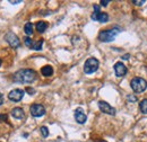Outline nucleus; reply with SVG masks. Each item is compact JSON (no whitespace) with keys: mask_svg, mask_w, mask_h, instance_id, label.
Returning <instances> with one entry per match:
<instances>
[{"mask_svg":"<svg viewBox=\"0 0 147 142\" xmlns=\"http://www.w3.org/2000/svg\"><path fill=\"white\" fill-rule=\"evenodd\" d=\"M13 79L20 84H31L36 79V72L32 69H22L14 74Z\"/></svg>","mask_w":147,"mask_h":142,"instance_id":"1","label":"nucleus"},{"mask_svg":"<svg viewBox=\"0 0 147 142\" xmlns=\"http://www.w3.org/2000/svg\"><path fill=\"white\" fill-rule=\"evenodd\" d=\"M120 28L118 27H114V28H110V29H104V31H101L100 34H98V40L101 42H104V43H109L112 42L115 36L120 33Z\"/></svg>","mask_w":147,"mask_h":142,"instance_id":"2","label":"nucleus"},{"mask_svg":"<svg viewBox=\"0 0 147 142\" xmlns=\"http://www.w3.org/2000/svg\"><path fill=\"white\" fill-rule=\"evenodd\" d=\"M130 86H131V89H132L135 92H143V91H145L147 88V81L144 78L136 77V78H134V79L131 80Z\"/></svg>","mask_w":147,"mask_h":142,"instance_id":"3","label":"nucleus"},{"mask_svg":"<svg viewBox=\"0 0 147 142\" xmlns=\"http://www.w3.org/2000/svg\"><path fill=\"white\" fill-rule=\"evenodd\" d=\"M98 60L95 59V58H90L85 61V64H84V72L87 73V74H92L95 71L98 69Z\"/></svg>","mask_w":147,"mask_h":142,"instance_id":"4","label":"nucleus"},{"mask_svg":"<svg viewBox=\"0 0 147 142\" xmlns=\"http://www.w3.org/2000/svg\"><path fill=\"white\" fill-rule=\"evenodd\" d=\"M5 40H6L7 43H8L11 48H14V49L20 46V41H19L18 36L16 35L15 33H13V32H8V33L5 35Z\"/></svg>","mask_w":147,"mask_h":142,"instance_id":"5","label":"nucleus"},{"mask_svg":"<svg viewBox=\"0 0 147 142\" xmlns=\"http://www.w3.org/2000/svg\"><path fill=\"white\" fill-rule=\"evenodd\" d=\"M30 112L33 117H41L45 114V108L41 104H33L30 107Z\"/></svg>","mask_w":147,"mask_h":142,"instance_id":"6","label":"nucleus"},{"mask_svg":"<svg viewBox=\"0 0 147 142\" xmlns=\"http://www.w3.org/2000/svg\"><path fill=\"white\" fill-rule=\"evenodd\" d=\"M98 108H100V111L102 113H105V114H109V115H115V113H117L115 108L112 107L109 103H107L104 100H100L98 102Z\"/></svg>","mask_w":147,"mask_h":142,"instance_id":"7","label":"nucleus"},{"mask_svg":"<svg viewBox=\"0 0 147 142\" xmlns=\"http://www.w3.org/2000/svg\"><path fill=\"white\" fill-rule=\"evenodd\" d=\"M25 95V91L23 89H13L9 94H8V98L11 102H20L23 99Z\"/></svg>","mask_w":147,"mask_h":142,"instance_id":"8","label":"nucleus"},{"mask_svg":"<svg viewBox=\"0 0 147 142\" xmlns=\"http://www.w3.org/2000/svg\"><path fill=\"white\" fill-rule=\"evenodd\" d=\"M114 72H115V76L117 77H119V78H121V77H123V76H126L127 74V67L122 63V62H117L115 64H114Z\"/></svg>","mask_w":147,"mask_h":142,"instance_id":"9","label":"nucleus"},{"mask_svg":"<svg viewBox=\"0 0 147 142\" xmlns=\"http://www.w3.org/2000/svg\"><path fill=\"white\" fill-rule=\"evenodd\" d=\"M74 116H75V120H76V122L77 123H79V124H84L85 122H86V120H87V116H86V114L84 113V111H83V108H77L76 111H75V114H74Z\"/></svg>","mask_w":147,"mask_h":142,"instance_id":"10","label":"nucleus"},{"mask_svg":"<svg viewBox=\"0 0 147 142\" xmlns=\"http://www.w3.org/2000/svg\"><path fill=\"white\" fill-rule=\"evenodd\" d=\"M91 18L93 20H96V21H100V23H107L109 20V15L107 13L97 11V13H93Z\"/></svg>","mask_w":147,"mask_h":142,"instance_id":"11","label":"nucleus"},{"mask_svg":"<svg viewBox=\"0 0 147 142\" xmlns=\"http://www.w3.org/2000/svg\"><path fill=\"white\" fill-rule=\"evenodd\" d=\"M11 116H13L14 119L22 120V119L25 117V113H24L23 108H20V107H15V108H13V111H11Z\"/></svg>","mask_w":147,"mask_h":142,"instance_id":"12","label":"nucleus"},{"mask_svg":"<svg viewBox=\"0 0 147 142\" xmlns=\"http://www.w3.org/2000/svg\"><path fill=\"white\" fill-rule=\"evenodd\" d=\"M41 73L44 76V77H50L52 76L53 73V68L51 66H44L42 69H41Z\"/></svg>","mask_w":147,"mask_h":142,"instance_id":"13","label":"nucleus"},{"mask_svg":"<svg viewBox=\"0 0 147 142\" xmlns=\"http://www.w3.org/2000/svg\"><path fill=\"white\" fill-rule=\"evenodd\" d=\"M35 27H36V31L38 33H44L47 31V28H48V23H45V21H37Z\"/></svg>","mask_w":147,"mask_h":142,"instance_id":"14","label":"nucleus"},{"mask_svg":"<svg viewBox=\"0 0 147 142\" xmlns=\"http://www.w3.org/2000/svg\"><path fill=\"white\" fill-rule=\"evenodd\" d=\"M24 32H25L26 35L30 37V36L33 34V24L32 23H26L24 25Z\"/></svg>","mask_w":147,"mask_h":142,"instance_id":"15","label":"nucleus"},{"mask_svg":"<svg viewBox=\"0 0 147 142\" xmlns=\"http://www.w3.org/2000/svg\"><path fill=\"white\" fill-rule=\"evenodd\" d=\"M43 46V40H38V41H35L33 43V46H32V50H35V51H40Z\"/></svg>","mask_w":147,"mask_h":142,"instance_id":"16","label":"nucleus"},{"mask_svg":"<svg viewBox=\"0 0 147 142\" xmlns=\"http://www.w3.org/2000/svg\"><path fill=\"white\" fill-rule=\"evenodd\" d=\"M139 109L143 114H147V99H143L139 104Z\"/></svg>","mask_w":147,"mask_h":142,"instance_id":"17","label":"nucleus"},{"mask_svg":"<svg viewBox=\"0 0 147 142\" xmlns=\"http://www.w3.org/2000/svg\"><path fill=\"white\" fill-rule=\"evenodd\" d=\"M24 43H25V45L27 46V48H30V49H32V46H33V41L31 40V37H28V36H26L25 38H24Z\"/></svg>","mask_w":147,"mask_h":142,"instance_id":"18","label":"nucleus"},{"mask_svg":"<svg viewBox=\"0 0 147 142\" xmlns=\"http://www.w3.org/2000/svg\"><path fill=\"white\" fill-rule=\"evenodd\" d=\"M40 131H41V134H42V137H43V138H47V137L49 135V130H48V127H47V126H41Z\"/></svg>","mask_w":147,"mask_h":142,"instance_id":"19","label":"nucleus"},{"mask_svg":"<svg viewBox=\"0 0 147 142\" xmlns=\"http://www.w3.org/2000/svg\"><path fill=\"white\" fill-rule=\"evenodd\" d=\"M132 2H134L135 5H137V6H142V5L145 3V0H134Z\"/></svg>","mask_w":147,"mask_h":142,"instance_id":"20","label":"nucleus"},{"mask_svg":"<svg viewBox=\"0 0 147 142\" xmlns=\"http://www.w3.org/2000/svg\"><path fill=\"white\" fill-rule=\"evenodd\" d=\"M26 91H27L30 95H33V94H35V89L31 88V87H27V88H26Z\"/></svg>","mask_w":147,"mask_h":142,"instance_id":"21","label":"nucleus"},{"mask_svg":"<svg viewBox=\"0 0 147 142\" xmlns=\"http://www.w3.org/2000/svg\"><path fill=\"white\" fill-rule=\"evenodd\" d=\"M127 98H128L129 102H136V100H137V98H136L135 96H128Z\"/></svg>","mask_w":147,"mask_h":142,"instance_id":"22","label":"nucleus"},{"mask_svg":"<svg viewBox=\"0 0 147 142\" xmlns=\"http://www.w3.org/2000/svg\"><path fill=\"white\" fill-rule=\"evenodd\" d=\"M93 8H94V13L100 11V6H98V5H94V6H93Z\"/></svg>","mask_w":147,"mask_h":142,"instance_id":"23","label":"nucleus"},{"mask_svg":"<svg viewBox=\"0 0 147 142\" xmlns=\"http://www.w3.org/2000/svg\"><path fill=\"white\" fill-rule=\"evenodd\" d=\"M109 2H110L109 0H102V1H101V5L105 7V6H108V3H109Z\"/></svg>","mask_w":147,"mask_h":142,"instance_id":"24","label":"nucleus"},{"mask_svg":"<svg viewBox=\"0 0 147 142\" xmlns=\"http://www.w3.org/2000/svg\"><path fill=\"white\" fill-rule=\"evenodd\" d=\"M3 102H5V98H3V95L0 92V106L3 104Z\"/></svg>","mask_w":147,"mask_h":142,"instance_id":"25","label":"nucleus"},{"mask_svg":"<svg viewBox=\"0 0 147 142\" xmlns=\"http://www.w3.org/2000/svg\"><path fill=\"white\" fill-rule=\"evenodd\" d=\"M9 2L13 3V5H16V3H20L22 1L20 0H9Z\"/></svg>","mask_w":147,"mask_h":142,"instance_id":"26","label":"nucleus"},{"mask_svg":"<svg viewBox=\"0 0 147 142\" xmlns=\"http://www.w3.org/2000/svg\"><path fill=\"white\" fill-rule=\"evenodd\" d=\"M0 120H7V115H0Z\"/></svg>","mask_w":147,"mask_h":142,"instance_id":"27","label":"nucleus"},{"mask_svg":"<svg viewBox=\"0 0 147 142\" xmlns=\"http://www.w3.org/2000/svg\"><path fill=\"white\" fill-rule=\"evenodd\" d=\"M129 56H130L129 54H126L125 56H122V59H123V60H128V58H129Z\"/></svg>","mask_w":147,"mask_h":142,"instance_id":"28","label":"nucleus"},{"mask_svg":"<svg viewBox=\"0 0 147 142\" xmlns=\"http://www.w3.org/2000/svg\"><path fill=\"white\" fill-rule=\"evenodd\" d=\"M1 63H2V61H1V59H0V67H1Z\"/></svg>","mask_w":147,"mask_h":142,"instance_id":"29","label":"nucleus"}]
</instances>
